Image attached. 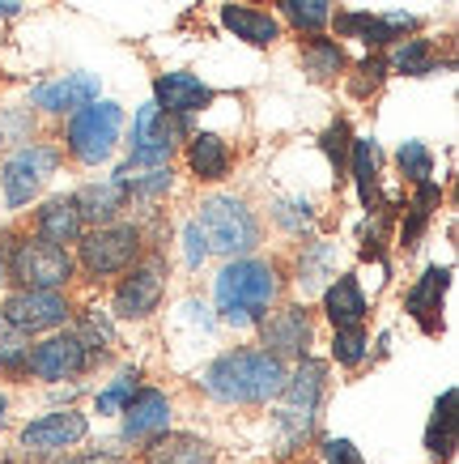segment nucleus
<instances>
[{"instance_id":"nucleus-41","label":"nucleus","mask_w":459,"mask_h":464,"mask_svg":"<svg viewBox=\"0 0 459 464\" xmlns=\"http://www.w3.org/2000/svg\"><path fill=\"white\" fill-rule=\"evenodd\" d=\"M323 456H328V464H366L362 451L353 448L349 439H328V443H323Z\"/></svg>"},{"instance_id":"nucleus-25","label":"nucleus","mask_w":459,"mask_h":464,"mask_svg":"<svg viewBox=\"0 0 459 464\" xmlns=\"http://www.w3.org/2000/svg\"><path fill=\"white\" fill-rule=\"evenodd\" d=\"M217 22H222L234 39L251 43V47H273V43L281 39V22L273 14H264V9H255V5H222Z\"/></svg>"},{"instance_id":"nucleus-7","label":"nucleus","mask_w":459,"mask_h":464,"mask_svg":"<svg viewBox=\"0 0 459 464\" xmlns=\"http://www.w3.org/2000/svg\"><path fill=\"white\" fill-rule=\"evenodd\" d=\"M323 392H328V362L311 358V353L298 358V371L285 375V388H281L285 409L277 413L281 430H285V451H293L298 443L311 439L315 418H320V405H323Z\"/></svg>"},{"instance_id":"nucleus-2","label":"nucleus","mask_w":459,"mask_h":464,"mask_svg":"<svg viewBox=\"0 0 459 464\" xmlns=\"http://www.w3.org/2000/svg\"><path fill=\"white\" fill-rule=\"evenodd\" d=\"M285 362L268 350H230L213 358L200 375V388L222 405H268L285 388Z\"/></svg>"},{"instance_id":"nucleus-35","label":"nucleus","mask_w":459,"mask_h":464,"mask_svg":"<svg viewBox=\"0 0 459 464\" xmlns=\"http://www.w3.org/2000/svg\"><path fill=\"white\" fill-rule=\"evenodd\" d=\"M26 141H34V107H9L0 115V150H17Z\"/></svg>"},{"instance_id":"nucleus-39","label":"nucleus","mask_w":459,"mask_h":464,"mask_svg":"<svg viewBox=\"0 0 459 464\" xmlns=\"http://www.w3.org/2000/svg\"><path fill=\"white\" fill-rule=\"evenodd\" d=\"M383 77H387V60L383 56H370L358 64V72L349 77V94L353 99H366V94H375L378 85H383Z\"/></svg>"},{"instance_id":"nucleus-33","label":"nucleus","mask_w":459,"mask_h":464,"mask_svg":"<svg viewBox=\"0 0 459 464\" xmlns=\"http://www.w3.org/2000/svg\"><path fill=\"white\" fill-rule=\"evenodd\" d=\"M320 150L328 154V162H332L336 183H345L349 179V154H353V132H349L345 120H336V124L323 132V137H320Z\"/></svg>"},{"instance_id":"nucleus-37","label":"nucleus","mask_w":459,"mask_h":464,"mask_svg":"<svg viewBox=\"0 0 459 464\" xmlns=\"http://www.w3.org/2000/svg\"><path fill=\"white\" fill-rule=\"evenodd\" d=\"M137 388H140V371L132 366V371H124V375L107 388V392H98L94 409L102 413V418H115V413H124V405L132 401V392H137Z\"/></svg>"},{"instance_id":"nucleus-6","label":"nucleus","mask_w":459,"mask_h":464,"mask_svg":"<svg viewBox=\"0 0 459 464\" xmlns=\"http://www.w3.org/2000/svg\"><path fill=\"white\" fill-rule=\"evenodd\" d=\"M120 128H124V107L120 102H107V99L85 102L64 124V154L77 167H102L115 154Z\"/></svg>"},{"instance_id":"nucleus-19","label":"nucleus","mask_w":459,"mask_h":464,"mask_svg":"<svg viewBox=\"0 0 459 464\" xmlns=\"http://www.w3.org/2000/svg\"><path fill=\"white\" fill-rule=\"evenodd\" d=\"M170 430V396L158 388H137L124 405V439L149 443L153 435Z\"/></svg>"},{"instance_id":"nucleus-48","label":"nucleus","mask_w":459,"mask_h":464,"mask_svg":"<svg viewBox=\"0 0 459 464\" xmlns=\"http://www.w3.org/2000/svg\"><path fill=\"white\" fill-rule=\"evenodd\" d=\"M0 464H9V460H0Z\"/></svg>"},{"instance_id":"nucleus-30","label":"nucleus","mask_w":459,"mask_h":464,"mask_svg":"<svg viewBox=\"0 0 459 464\" xmlns=\"http://www.w3.org/2000/svg\"><path fill=\"white\" fill-rule=\"evenodd\" d=\"M277 9L298 34H323L332 22V0H277Z\"/></svg>"},{"instance_id":"nucleus-45","label":"nucleus","mask_w":459,"mask_h":464,"mask_svg":"<svg viewBox=\"0 0 459 464\" xmlns=\"http://www.w3.org/2000/svg\"><path fill=\"white\" fill-rule=\"evenodd\" d=\"M9 285V268H5V256H0V290Z\"/></svg>"},{"instance_id":"nucleus-3","label":"nucleus","mask_w":459,"mask_h":464,"mask_svg":"<svg viewBox=\"0 0 459 464\" xmlns=\"http://www.w3.org/2000/svg\"><path fill=\"white\" fill-rule=\"evenodd\" d=\"M0 256L9 268V282L17 290H69L77 282V260L69 247L39 239V235H17L5 230L0 235Z\"/></svg>"},{"instance_id":"nucleus-11","label":"nucleus","mask_w":459,"mask_h":464,"mask_svg":"<svg viewBox=\"0 0 459 464\" xmlns=\"http://www.w3.org/2000/svg\"><path fill=\"white\" fill-rule=\"evenodd\" d=\"M0 311L9 315L22 337H43V333H60L64 324H72L77 307L69 303L64 290H14L0 303Z\"/></svg>"},{"instance_id":"nucleus-40","label":"nucleus","mask_w":459,"mask_h":464,"mask_svg":"<svg viewBox=\"0 0 459 464\" xmlns=\"http://www.w3.org/2000/svg\"><path fill=\"white\" fill-rule=\"evenodd\" d=\"M273 218H277V226H285L290 235H302L315 213H311V200H277Z\"/></svg>"},{"instance_id":"nucleus-18","label":"nucleus","mask_w":459,"mask_h":464,"mask_svg":"<svg viewBox=\"0 0 459 464\" xmlns=\"http://www.w3.org/2000/svg\"><path fill=\"white\" fill-rule=\"evenodd\" d=\"M72 205L81 213L85 226H107L115 222L120 213L128 209V183H124V170H115L111 179H98V183H85L72 192Z\"/></svg>"},{"instance_id":"nucleus-42","label":"nucleus","mask_w":459,"mask_h":464,"mask_svg":"<svg viewBox=\"0 0 459 464\" xmlns=\"http://www.w3.org/2000/svg\"><path fill=\"white\" fill-rule=\"evenodd\" d=\"M183 239H187V265L200 268L205 260H209V243H205V235H200V226L192 222L187 230H183Z\"/></svg>"},{"instance_id":"nucleus-38","label":"nucleus","mask_w":459,"mask_h":464,"mask_svg":"<svg viewBox=\"0 0 459 464\" xmlns=\"http://www.w3.org/2000/svg\"><path fill=\"white\" fill-rule=\"evenodd\" d=\"M396 162H400V175L408 183H426L430 179V170H434L430 145H421V141H404L400 154H396Z\"/></svg>"},{"instance_id":"nucleus-32","label":"nucleus","mask_w":459,"mask_h":464,"mask_svg":"<svg viewBox=\"0 0 459 464\" xmlns=\"http://www.w3.org/2000/svg\"><path fill=\"white\" fill-rule=\"evenodd\" d=\"M26 353H30V337H22L9 315L0 311V375H26Z\"/></svg>"},{"instance_id":"nucleus-1","label":"nucleus","mask_w":459,"mask_h":464,"mask_svg":"<svg viewBox=\"0 0 459 464\" xmlns=\"http://www.w3.org/2000/svg\"><path fill=\"white\" fill-rule=\"evenodd\" d=\"M281 295H285V273L277 260H264V256L225 260V268L217 273V285H213L217 315L234 328H251L264 311L277 307Z\"/></svg>"},{"instance_id":"nucleus-15","label":"nucleus","mask_w":459,"mask_h":464,"mask_svg":"<svg viewBox=\"0 0 459 464\" xmlns=\"http://www.w3.org/2000/svg\"><path fill=\"white\" fill-rule=\"evenodd\" d=\"M153 102L162 115H196L217 102V90L209 82H200L196 72H162L153 82Z\"/></svg>"},{"instance_id":"nucleus-44","label":"nucleus","mask_w":459,"mask_h":464,"mask_svg":"<svg viewBox=\"0 0 459 464\" xmlns=\"http://www.w3.org/2000/svg\"><path fill=\"white\" fill-rule=\"evenodd\" d=\"M14 14H17L14 0H0V17H14Z\"/></svg>"},{"instance_id":"nucleus-24","label":"nucleus","mask_w":459,"mask_h":464,"mask_svg":"<svg viewBox=\"0 0 459 464\" xmlns=\"http://www.w3.org/2000/svg\"><path fill=\"white\" fill-rule=\"evenodd\" d=\"M366 295L362 285H358V277L353 273H340V277H332V285L323 290V315H328V324L332 328H362L366 324Z\"/></svg>"},{"instance_id":"nucleus-29","label":"nucleus","mask_w":459,"mask_h":464,"mask_svg":"<svg viewBox=\"0 0 459 464\" xmlns=\"http://www.w3.org/2000/svg\"><path fill=\"white\" fill-rule=\"evenodd\" d=\"M426 448H430L438 460H446V456L455 451V388H446V392L438 396L430 430H426Z\"/></svg>"},{"instance_id":"nucleus-26","label":"nucleus","mask_w":459,"mask_h":464,"mask_svg":"<svg viewBox=\"0 0 459 464\" xmlns=\"http://www.w3.org/2000/svg\"><path fill=\"white\" fill-rule=\"evenodd\" d=\"M349 179L358 183V197L370 213L383 209V197H378V145L375 141H353V154H349Z\"/></svg>"},{"instance_id":"nucleus-31","label":"nucleus","mask_w":459,"mask_h":464,"mask_svg":"<svg viewBox=\"0 0 459 464\" xmlns=\"http://www.w3.org/2000/svg\"><path fill=\"white\" fill-rule=\"evenodd\" d=\"M387 64L396 72H404V77H426V72H434V43L430 39H400V43H391Z\"/></svg>"},{"instance_id":"nucleus-10","label":"nucleus","mask_w":459,"mask_h":464,"mask_svg":"<svg viewBox=\"0 0 459 464\" xmlns=\"http://www.w3.org/2000/svg\"><path fill=\"white\" fill-rule=\"evenodd\" d=\"M162 295H167V256L145 247V256L124 273V282L115 285L111 307L120 320H149L153 311L162 307Z\"/></svg>"},{"instance_id":"nucleus-4","label":"nucleus","mask_w":459,"mask_h":464,"mask_svg":"<svg viewBox=\"0 0 459 464\" xmlns=\"http://www.w3.org/2000/svg\"><path fill=\"white\" fill-rule=\"evenodd\" d=\"M145 256V226L140 222H107V226H85L77 239V273L90 282H107V277H124L128 268Z\"/></svg>"},{"instance_id":"nucleus-16","label":"nucleus","mask_w":459,"mask_h":464,"mask_svg":"<svg viewBox=\"0 0 459 464\" xmlns=\"http://www.w3.org/2000/svg\"><path fill=\"white\" fill-rule=\"evenodd\" d=\"M90 435V418L77 413V409H60V413H47L39 422H30L22 430V448L39 451V456H52V451H64L72 443H81Z\"/></svg>"},{"instance_id":"nucleus-27","label":"nucleus","mask_w":459,"mask_h":464,"mask_svg":"<svg viewBox=\"0 0 459 464\" xmlns=\"http://www.w3.org/2000/svg\"><path fill=\"white\" fill-rule=\"evenodd\" d=\"M302 69L311 82H332V77H340V72H345V52H340V43L328 39V34H306Z\"/></svg>"},{"instance_id":"nucleus-21","label":"nucleus","mask_w":459,"mask_h":464,"mask_svg":"<svg viewBox=\"0 0 459 464\" xmlns=\"http://www.w3.org/2000/svg\"><path fill=\"white\" fill-rule=\"evenodd\" d=\"M187 170H192L200 183H217L230 175V167H234V150L217 137V132H192L187 137Z\"/></svg>"},{"instance_id":"nucleus-36","label":"nucleus","mask_w":459,"mask_h":464,"mask_svg":"<svg viewBox=\"0 0 459 464\" xmlns=\"http://www.w3.org/2000/svg\"><path fill=\"white\" fill-rule=\"evenodd\" d=\"M366 353H370L366 328H336V337H332V362L336 366H362Z\"/></svg>"},{"instance_id":"nucleus-9","label":"nucleus","mask_w":459,"mask_h":464,"mask_svg":"<svg viewBox=\"0 0 459 464\" xmlns=\"http://www.w3.org/2000/svg\"><path fill=\"white\" fill-rule=\"evenodd\" d=\"M64 162V150L56 141H26L9 150L5 167H0V183H5V205L22 209L43 192V183L56 175V167Z\"/></svg>"},{"instance_id":"nucleus-34","label":"nucleus","mask_w":459,"mask_h":464,"mask_svg":"<svg viewBox=\"0 0 459 464\" xmlns=\"http://www.w3.org/2000/svg\"><path fill=\"white\" fill-rule=\"evenodd\" d=\"M328 260H332L328 243H302V256H298V282H302V290H320L323 277L332 273Z\"/></svg>"},{"instance_id":"nucleus-22","label":"nucleus","mask_w":459,"mask_h":464,"mask_svg":"<svg viewBox=\"0 0 459 464\" xmlns=\"http://www.w3.org/2000/svg\"><path fill=\"white\" fill-rule=\"evenodd\" d=\"M446 285H451V268L430 265L426 273H421V282L408 290V298H404V311H408V315L421 324V333H430V337L443 328V320H434V311L443 307Z\"/></svg>"},{"instance_id":"nucleus-13","label":"nucleus","mask_w":459,"mask_h":464,"mask_svg":"<svg viewBox=\"0 0 459 464\" xmlns=\"http://www.w3.org/2000/svg\"><path fill=\"white\" fill-rule=\"evenodd\" d=\"M260 345L268 353H277L281 362L285 358H306L311 353V337H315V320H311V311L302 303H281V307L264 311L260 320Z\"/></svg>"},{"instance_id":"nucleus-46","label":"nucleus","mask_w":459,"mask_h":464,"mask_svg":"<svg viewBox=\"0 0 459 464\" xmlns=\"http://www.w3.org/2000/svg\"><path fill=\"white\" fill-rule=\"evenodd\" d=\"M0 426H5V392H0Z\"/></svg>"},{"instance_id":"nucleus-20","label":"nucleus","mask_w":459,"mask_h":464,"mask_svg":"<svg viewBox=\"0 0 459 464\" xmlns=\"http://www.w3.org/2000/svg\"><path fill=\"white\" fill-rule=\"evenodd\" d=\"M81 213L72 205V197H52L43 200L39 209H34V235L47 243H56V247H72V243L81 239Z\"/></svg>"},{"instance_id":"nucleus-23","label":"nucleus","mask_w":459,"mask_h":464,"mask_svg":"<svg viewBox=\"0 0 459 464\" xmlns=\"http://www.w3.org/2000/svg\"><path fill=\"white\" fill-rule=\"evenodd\" d=\"M145 464H217V451L209 439L162 430L145 443Z\"/></svg>"},{"instance_id":"nucleus-5","label":"nucleus","mask_w":459,"mask_h":464,"mask_svg":"<svg viewBox=\"0 0 459 464\" xmlns=\"http://www.w3.org/2000/svg\"><path fill=\"white\" fill-rule=\"evenodd\" d=\"M196 226L209 243V252L234 260V256H251L260 247V218L243 197H230V192H217V197L200 200V213H196Z\"/></svg>"},{"instance_id":"nucleus-12","label":"nucleus","mask_w":459,"mask_h":464,"mask_svg":"<svg viewBox=\"0 0 459 464\" xmlns=\"http://www.w3.org/2000/svg\"><path fill=\"white\" fill-rule=\"evenodd\" d=\"M94 366L90 350L81 345L77 333H52V337H43L30 345L26 353V375L34 380H47V383H64V380H77Z\"/></svg>"},{"instance_id":"nucleus-17","label":"nucleus","mask_w":459,"mask_h":464,"mask_svg":"<svg viewBox=\"0 0 459 464\" xmlns=\"http://www.w3.org/2000/svg\"><path fill=\"white\" fill-rule=\"evenodd\" d=\"M98 99V77L94 72H64L56 82H43L34 85L30 94V107L43 115H72L77 107Z\"/></svg>"},{"instance_id":"nucleus-14","label":"nucleus","mask_w":459,"mask_h":464,"mask_svg":"<svg viewBox=\"0 0 459 464\" xmlns=\"http://www.w3.org/2000/svg\"><path fill=\"white\" fill-rule=\"evenodd\" d=\"M413 30H421V17L413 14H362V9L336 14V34L340 39H358L366 47H391V43H400Z\"/></svg>"},{"instance_id":"nucleus-28","label":"nucleus","mask_w":459,"mask_h":464,"mask_svg":"<svg viewBox=\"0 0 459 464\" xmlns=\"http://www.w3.org/2000/svg\"><path fill=\"white\" fill-rule=\"evenodd\" d=\"M72 333L81 337V345L90 350V358L94 362H107L111 358V350H115V328H111V320L102 315V311H94V307H81V315H72Z\"/></svg>"},{"instance_id":"nucleus-43","label":"nucleus","mask_w":459,"mask_h":464,"mask_svg":"<svg viewBox=\"0 0 459 464\" xmlns=\"http://www.w3.org/2000/svg\"><path fill=\"white\" fill-rule=\"evenodd\" d=\"M64 464H128V460L111 456V451H85V456H72V460H64Z\"/></svg>"},{"instance_id":"nucleus-8","label":"nucleus","mask_w":459,"mask_h":464,"mask_svg":"<svg viewBox=\"0 0 459 464\" xmlns=\"http://www.w3.org/2000/svg\"><path fill=\"white\" fill-rule=\"evenodd\" d=\"M179 137H192V115H162L158 102H145L132 120V141H128V167L149 170L170 167L179 154Z\"/></svg>"},{"instance_id":"nucleus-47","label":"nucleus","mask_w":459,"mask_h":464,"mask_svg":"<svg viewBox=\"0 0 459 464\" xmlns=\"http://www.w3.org/2000/svg\"><path fill=\"white\" fill-rule=\"evenodd\" d=\"M243 5H268V0H243Z\"/></svg>"}]
</instances>
